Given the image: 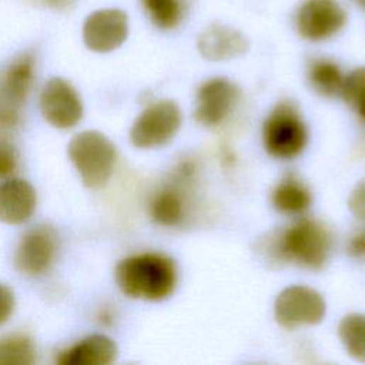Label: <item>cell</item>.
Listing matches in <instances>:
<instances>
[{
    "mask_svg": "<svg viewBox=\"0 0 365 365\" xmlns=\"http://www.w3.org/2000/svg\"><path fill=\"white\" fill-rule=\"evenodd\" d=\"M114 277L127 297L157 302L174 294L178 268L175 261L165 254L144 252L121 259Z\"/></svg>",
    "mask_w": 365,
    "mask_h": 365,
    "instance_id": "6da1fadb",
    "label": "cell"
},
{
    "mask_svg": "<svg viewBox=\"0 0 365 365\" xmlns=\"http://www.w3.org/2000/svg\"><path fill=\"white\" fill-rule=\"evenodd\" d=\"M332 238L319 221L302 218L269 241V252L279 261L307 269H321L331 254Z\"/></svg>",
    "mask_w": 365,
    "mask_h": 365,
    "instance_id": "7a4b0ae2",
    "label": "cell"
},
{
    "mask_svg": "<svg viewBox=\"0 0 365 365\" xmlns=\"http://www.w3.org/2000/svg\"><path fill=\"white\" fill-rule=\"evenodd\" d=\"M307 141V124L299 108L292 101L278 103L265 117L262 144L271 157L292 160L304 151Z\"/></svg>",
    "mask_w": 365,
    "mask_h": 365,
    "instance_id": "3957f363",
    "label": "cell"
},
{
    "mask_svg": "<svg viewBox=\"0 0 365 365\" xmlns=\"http://www.w3.org/2000/svg\"><path fill=\"white\" fill-rule=\"evenodd\" d=\"M68 157L77 168L83 184L88 188H100L113 174L115 148L104 134L83 131L70 141Z\"/></svg>",
    "mask_w": 365,
    "mask_h": 365,
    "instance_id": "277c9868",
    "label": "cell"
},
{
    "mask_svg": "<svg viewBox=\"0 0 365 365\" xmlns=\"http://www.w3.org/2000/svg\"><path fill=\"white\" fill-rule=\"evenodd\" d=\"M182 114L177 103L160 100L143 110L130 130V140L138 148H157L170 143L178 133Z\"/></svg>",
    "mask_w": 365,
    "mask_h": 365,
    "instance_id": "5b68a950",
    "label": "cell"
},
{
    "mask_svg": "<svg viewBox=\"0 0 365 365\" xmlns=\"http://www.w3.org/2000/svg\"><path fill=\"white\" fill-rule=\"evenodd\" d=\"M327 314L322 295L307 285H289L275 298L274 317L279 327L294 331L307 325L319 324Z\"/></svg>",
    "mask_w": 365,
    "mask_h": 365,
    "instance_id": "8992f818",
    "label": "cell"
},
{
    "mask_svg": "<svg viewBox=\"0 0 365 365\" xmlns=\"http://www.w3.org/2000/svg\"><path fill=\"white\" fill-rule=\"evenodd\" d=\"M345 23L346 13L336 0H305L295 17L299 36L309 41H322L335 36Z\"/></svg>",
    "mask_w": 365,
    "mask_h": 365,
    "instance_id": "52a82bcc",
    "label": "cell"
},
{
    "mask_svg": "<svg viewBox=\"0 0 365 365\" xmlns=\"http://www.w3.org/2000/svg\"><path fill=\"white\" fill-rule=\"evenodd\" d=\"M240 98V88L225 77L204 81L195 94L194 117L205 127L220 125L234 110Z\"/></svg>",
    "mask_w": 365,
    "mask_h": 365,
    "instance_id": "ba28073f",
    "label": "cell"
},
{
    "mask_svg": "<svg viewBox=\"0 0 365 365\" xmlns=\"http://www.w3.org/2000/svg\"><path fill=\"white\" fill-rule=\"evenodd\" d=\"M40 110L56 128H71L83 117V104L74 87L60 77L50 78L40 94Z\"/></svg>",
    "mask_w": 365,
    "mask_h": 365,
    "instance_id": "9c48e42d",
    "label": "cell"
},
{
    "mask_svg": "<svg viewBox=\"0 0 365 365\" xmlns=\"http://www.w3.org/2000/svg\"><path fill=\"white\" fill-rule=\"evenodd\" d=\"M128 36V17L120 9H100L87 16L83 24V40L96 53L118 48Z\"/></svg>",
    "mask_w": 365,
    "mask_h": 365,
    "instance_id": "30bf717a",
    "label": "cell"
},
{
    "mask_svg": "<svg viewBox=\"0 0 365 365\" xmlns=\"http://www.w3.org/2000/svg\"><path fill=\"white\" fill-rule=\"evenodd\" d=\"M56 251V235L48 227H37L29 231L20 241L14 264L16 268L27 275L44 272Z\"/></svg>",
    "mask_w": 365,
    "mask_h": 365,
    "instance_id": "8fae6325",
    "label": "cell"
},
{
    "mask_svg": "<svg viewBox=\"0 0 365 365\" xmlns=\"http://www.w3.org/2000/svg\"><path fill=\"white\" fill-rule=\"evenodd\" d=\"M197 47L205 60L225 61L244 56L248 51L250 43L237 29L212 23L198 34Z\"/></svg>",
    "mask_w": 365,
    "mask_h": 365,
    "instance_id": "7c38bea8",
    "label": "cell"
},
{
    "mask_svg": "<svg viewBox=\"0 0 365 365\" xmlns=\"http://www.w3.org/2000/svg\"><path fill=\"white\" fill-rule=\"evenodd\" d=\"M36 191L24 180L10 178L0 184V221L23 224L36 210Z\"/></svg>",
    "mask_w": 365,
    "mask_h": 365,
    "instance_id": "4fadbf2b",
    "label": "cell"
},
{
    "mask_svg": "<svg viewBox=\"0 0 365 365\" xmlns=\"http://www.w3.org/2000/svg\"><path fill=\"white\" fill-rule=\"evenodd\" d=\"M117 358V345L106 335H91L64 351L57 359L61 365H108Z\"/></svg>",
    "mask_w": 365,
    "mask_h": 365,
    "instance_id": "5bb4252c",
    "label": "cell"
},
{
    "mask_svg": "<svg viewBox=\"0 0 365 365\" xmlns=\"http://www.w3.org/2000/svg\"><path fill=\"white\" fill-rule=\"evenodd\" d=\"M34 78V58L26 53L17 57L7 68L0 93V104L16 108L24 101Z\"/></svg>",
    "mask_w": 365,
    "mask_h": 365,
    "instance_id": "9a60e30c",
    "label": "cell"
},
{
    "mask_svg": "<svg viewBox=\"0 0 365 365\" xmlns=\"http://www.w3.org/2000/svg\"><path fill=\"white\" fill-rule=\"evenodd\" d=\"M271 202L281 214L298 215L309 208L312 195L299 178L295 175H287L272 190Z\"/></svg>",
    "mask_w": 365,
    "mask_h": 365,
    "instance_id": "2e32d148",
    "label": "cell"
},
{
    "mask_svg": "<svg viewBox=\"0 0 365 365\" xmlns=\"http://www.w3.org/2000/svg\"><path fill=\"white\" fill-rule=\"evenodd\" d=\"M150 215L160 225H178L185 217V197L181 188L168 185L155 192L150 202Z\"/></svg>",
    "mask_w": 365,
    "mask_h": 365,
    "instance_id": "e0dca14e",
    "label": "cell"
},
{
    "mask_svg": "<svg viewBox=\"0 0 365 365\" xmlns=\"http://www.w3.org/2000/svg\"><path fill=\"white\" fill-rule=\"evenodd\" d=\"M344 74L339 66L328 58H314L308 66V81L314 91L324 97L341 94Z\"/></svg>",
    "mask_w": 365,
    "mask_h": 365,
    "instance_id": "ac0fdd59",
    "label": "cell"
},
{
    "mask_svg": "<svg viewBox=\"0 0 365 365\" xmlns=\"http://www.w3.org/2000/svg\"><path fill=\"white\" fill-rule=\"evenodd\" d=\"M338 336L352 359L365 362V314L352 312L345 315L339 321Z\"/></svg>",
    "mask_w": 365,
    "mask_h": 365,
    "instance_id": "d6986e66",
    "label": "cell"
},
{
    "mask_svg": "<svg viewBox=\"0 0 365 365\" xmlns=\"http://www.w3.org/2000/svg\"><path fill=\"white\" fill-rule=\"evenodd\" d=\"M150 20L163 30L177 27L184 14L181 0H141Z\"/></svg>",
    "mask_w": 365,
    "mask_h": 365,
    "instance_id": "ffe728a7",
    "label": "cell"
},
{
    "mask_svg": "<svg viewBox=\"0 0 365 365\" xmlns=\"http://www.w3.org/2000/svg\"><path fill=\"white\" fill-rule=\"evenodd\" d=\"M34 348L26 336H9L0 341V365H30Z\"/></svg>",
    "mask_w": 365,
    "mask_h": 365,
    "instance_id": "44dd1931",
    "label": "cell"
},
{
    "mask_svg": "<svg viewBox=\"0 0 365 365\" xmlns=\"http://www.w3.org/2000/svg\"><path fill=\"white\" fill-rule=\"evenodd\" d=\"M341 96L365 123V67L352 70L344 78Z\"/></svg>",
    "mask_w": 365,
    "mask_h": 365,
    "instance_id": "7402d4cb",
    "label": "cell"
},
{
    "mask_svg": "<svg viewBox=\"0 0 365 365\" xmlns=\"http://www.w3.org/2000/svg\"><path fill=\"white\" fill-rule=\"evenodd\" d=\"M349 211L355 218L365 222V178L358 181L348 198Z\"/></svg>",
    "mask_w": 365,
    "mask_h": 365,
    "instance_id": "603a6c76",
    "label": "cell"
},
{
    "mask_svg": "<svg viewBox=\"0 0 365 365\" xmlns=\"http://www.w3.org/2000/svg\"><path fill=\"white\" fill-rule=\"evenodd\" d=\"M16 170V154L13 147L0 141V177H9Z\"/></svg>",
    "mask_w": 365,
    "mask_h": 365,
    "instance_id": "cb8c5ba5",
    "label": "cell"
},
{
    "mask_svg": "<svg viewBox=\"0 0 365 365\" xmlns=\"http://www.w3.org/2000/svg\"><path fill=\"white\" fill-rule=\"evenodd\" d=\"M346 252L352 258L364 259L365 258V228L355 231L346 244Z\"/></svg>",
    "mask_w": 365,
    "mask_h": 365,
    "instance_id": "d4e9b609",
    "label": "cell"
},
{
    "mask_svg": "<svg viewBox=\"0 0 365 365\" xmlns=\"http://www.w3.org/2000/svg\"><path fill=\"white\" fill-rule=\"evenodd\" d=\"M14 309V295L11 289L0 284V325L4 324L13 314Z\"/></svg>",
    "mask_w": 365,
    "mask_h": 365,
    "instance_id": "484cf974",
    "label": "cell"
},
{
    "mask_svg": "<svg viewBox=\"0 0 365 365\" xmlns=\"http://www.w3.org/2000/svg\"><path fill=\"white\" fill-rule=\"evenodd\" d=\"M76 0H43L44 4H47L51 9H57V10H63L67 9L70 6L74 4Z\"/></svg>",
    "mask_w": 365,
    "mask_h": 365,
    "instance_id": "4316f807",
    "label": "cell"
},
{
    "mask_svg": "<svg viewBox=\"0 0 365 365\" xmlns=\"http://www.w3.org/2000/svg\"><path fill=\"white\" fill-rule=\"evenodd\" d=\"M355 3H356L361 9H364V10H365V0H355Z\"/></svg>",
    "mask_w": 365,
    "mask_h": 365,
    "instance_id": "83f0119b",
    "label": "cell"
}]
</instances>
